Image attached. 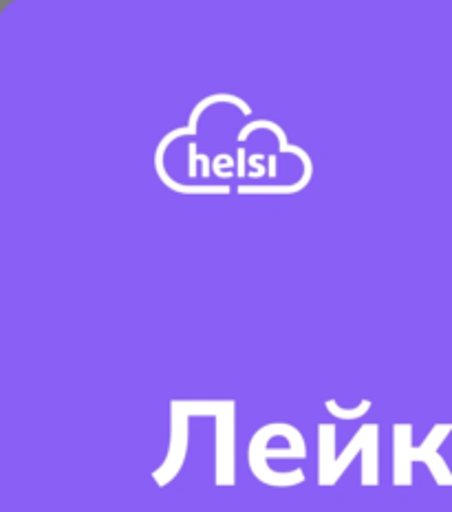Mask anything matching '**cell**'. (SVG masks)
<instances>
[{
  "instance_id": "cell-2",
  "label": "cell",
  "mask_w": 452,
  "mask_h": 512,
  "mask_svg": "<svg viewBox=\"0 0 452 512\" xmlns=\"http://www.w3.org/2000/svg\"><path fill=\"white\" fill-rule=\"evenodd\" d=\"M373 435H378V426H375V424H371V426H362L360 433L355 435V440H351V444H349L347 448H344V453L340 455V460L333 462V466H331V471H329L327 479H325V482H322L320 486H331V484H336L338 479H340V475L344 473V468L349 466L351 457L358 455L360 446L367 444Z\"/></svg>"
},
{
  "instance_id": "cell-1",
  "label": "cell",
  "mask_w": 452,
  "mask_h": 512,
  "mask_svg": "<svg viewBox=\"0 0 452 512\" xmlns=\"http://www.w3.org/2000/svg\"><path fill=\"white\" fill-rule=\"evenodd\" d=\"M452 431V424H437L433 431L428 433L424 446L413 448L411 446V424H397L395 426V484L397 486H411L413 484V462H424L430 473H433L435 482L439 486H452V473L446 466L444 457L437 455L439 444L446 440V435Z\"/></svg>"
},
{
  "instance_id": "cell-3",
  "label": "cell",
  "mask_w": 452,
  "mask_h": 512,
  "mask_svg": "<svg viewBox=\"0 0 452 512\" xmlns=\"http://www.w3.org/2000/svg\"><path fill=\"white\" fill-rule=\"evenodd\" d=\"M327 411L331 413V415H336V418H342V420H349V418H360V415H364L367 413L369 409H371V402L369 400H362V404H360V409H353V411H344V409H340L336 402L333 400H327Z\"/></svg>"
},
{
  "instance_id": "cell-4",
  "label": "cell",
  "mask_w": 452,
  "mask_h": 512,
  "mask_svg": "<svg viewBox=\"0 0 452 512\" xmlns=\"http://www.w3.org/2000/svg\"><path fill=\"white\" fill-rule=\"evenodd\" d=\"M197 159H199V155H197V146H195V144H190V177H195V175H197Z\"/></svg>"
}]
</instances>
